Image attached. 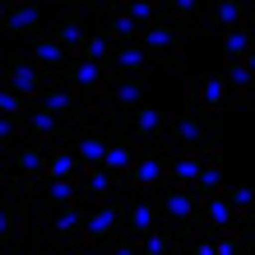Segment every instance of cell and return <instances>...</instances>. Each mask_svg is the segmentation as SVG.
<instances>
[{
	"instance_id": "26",
	"label": "cell",
	"mask_w": 255,
	"mask_h": 255,
	"mask_svg": "<svg viewBox=\"0 0 255 255\" xmlns=\"http://www.w3.org/2000/svg\"><path fill=\"white\" fill-rule=\"evenodd\" d=\"M79 172H84V158H79V153H74V148H70V144L61 139V144L51 148L47 176H51V181H79Z\"/></svg>"
},
{
	"instance_id": "17",
	"label": "cell",
	"mask_w": 255,
	"mask_h": 255,
	"mask_svg": "<svg viewBox=\"0 0 255 255\" xmlns=\"http://www.w3.org/2000/svg\"><path fill=\"white\" fill-rule=\"evenodd\" d=\"M251 23V5H237V0H218V5H204V19H200V33H232V28H246Z\"/></svg>"
},
{
	"instance_id": "6",
	"label": "cell",
	"mask_w": 255,
	"mask_h": 255,
	"mask_svg": "<svg viewBox=\"0 0 255 255\" xmlns=\"http://www.w3.org/2000/svg\"><path fill=\"white\" fill-rule=\"evenodd\" d=\"M126 232V195L116 200H102V204H88V223H84V237L93 251H107L112 237Z\"/></svg>"
},
{
	"instance_id": "20",
	"label": "cell",
	"mask_w": 255,
	"mask_h": 255,
	"mask_svg": "<svg viewBox=\"0 0 255 255\" xmlns=\"http://www.w3.org/2000/svg\"><path fill=\"white\" fill-rule=\"evenodd\" d=\"M158 204H162V223H172V228H190L200 218V195L195 190H167Z\"/></svg>"
},
{
	"instance_id": "16",
	"label": "cell",
	"mask_w": 255,
	"mask_h": 255,
	"mask_svg": "<svg viewBox=\"0 0 255 255\" xmlns=\"http://www.w3.org/2000/svg\"><path fill=\"white\" fill-rule=\"evenodd\" d=\"M204 167V148H172L167 153V190H195Z\"/></svg>"
},
{
	"instance_id": "36",
	"label": "cell",
	"mask_w": 255,
	"mask_h": 255,
	"mask_svg": "<svg viewBox=\"0 0 255 255\" xmlns=\"http://www.w3.org/2000/svg\"><path fill=\"white\" fill-rule=\"evenodd\" d=\"M5 255H37V251H5Z\"/></svg>"
},
{
	"instance_id": "23",
	"label": "cell",
	"mask_w": 255,
	"mask_h": 255,
	"mask_svg": "<svg viewBox=\"0 0 255 255\" xmlns=\"http://www.w3.org/2000/svg\"><path fill=\"white\" fill-rule=\"evenodd\" d=\"M139 255H186V232L172 228V223H162V228H153L139 242Z\"/></svg>"
},
{
	"instance_id": "33",
	"label": "cell",
	"mask_w": 255,
	"mask_h": 255,
	"mask_svg": "<svg viewBox=\"0 0 255 255\" xmlns=\"http://www.w3.org/2000/svg\"><path fill=\"white\" fill-rule=\"evenodd\" d=\"M218 195L228 204H237V209H255V186H223Z\"/></svg>"
},
{
	"instance_id": "28",
	"label": "cell",
	"mask_w": 255,
	"mask_h": 255,
	"mask_svg": "<svg viewBox=\"0 0 255 255\" xmlns=\"http://www.w3.org/2000/svg\"><path fill=\"white\" fill-rule=\"evenodd\" d=\"M134 162H139V139H130V134H116V144H112V153H107V172L126 181V172L134 167Z\"/></svg>"
},
{
	"instance_id": "31",
	"label": "cell",
	"mask_w": 255,
	"mask_h": 255,
	"mask_svg": "<svg viewBox=\"0 0 255 255\" xmlns=\"http://www.w3.org/2000/svg\"><path fill=\"white\" fill-rule=\"evenodd\" d=\"M116 5H121V14H130L139 28H148V23L162 19V5H153V0H116Z\"/></svg>"
},
{
	"instance_id": "3",
	"label": "cell",
	"mask_w": 255,
	"mask_h": 255,
	"mask_svg": "<svg viewBox=\"0 0 255 255\" xmlns=\"http://www.w3.org/2000/svg\"><path fill=\"white\" fill-rule=\"evenodd\" d=\"M181 84H186V93H190V107L209 116V121H218L223 112H232V107H242V98L232 93V84L223 79V74H181Z\"/></svg>"
},
{
	"instance_id": "30",
	"label": "cell",
	"mask_w": 255,
	"mask_h": 255,
	"mask_svg": "<svg viewBox=\"0 0 255 255\" xmlns=\"http://www.w3.org/2000/svg\"><path fill=\"white\" fill-rule=\"evenodd\" d=\"M251 51H255L251 23H246V28H232V33H223V61H246Z\"/></svg>"
},
{
	"instance_id": "9",
	"label": "cell",
	"mask_w": 255,
	"mask_h": 255,
	"mask_svg": "<svg viewBox=\"0 0 255 255\" xmlns=\"http://www.w3.org/2000/svg\"><path fill=\"white\" fill-rule=\"evenodd\" d=\"M5 88H14V93L28 98V102H42V93L51 88V74L42 70V65H33L28 56L14 51L9 61H5Z\"/></svg>"
},
{
	"instance_id": "1",
	"label": "cell",
	"mask_w": 255,
	"mask_h": 255,
	"mask_svg": "<svg viewBox=\"0 0 255 255\" xmlns=\"http://www.w3.org/2000/svg\"><path fill=\"white\" fill-rule=\"evenodd\" d=\"M84 223H88V204H65L56 214L37 218L33 228V251L37 255H98L84 237Z\"/></svg>"
},
{
	"instance_id": "8",
	"label": "cell",
	"mask_w": 255,
	"mask_h": 255,
	"mask_svg": "<svg viewBox=\"0 0 255 255\" xmlns=\"http://www.w3.org/2000/svg\"><path fill=\"white\" fill-rule=\"evenodd\" d=\"M214 139H218V121L200 116L195 107L176 112L172 126H167V144H172V148H204V144H214Z\"/></svg>"
},
{
	"instance_id": "34",
	"label": "cell",
	"mask_w": 255,
	"mask_h": 255,
	"mask_svg": "<svg viewBox=\"0 0 255 255\" xmlns=\"http://www.w3.org/2000/svg\"><path fill=\"white\" fill-rule=\"evenodd\" d=\"M107 255H139V242H134V237H112V242H107Z\"/></svg>"
},
{
	"instance_id": "13",
	"label": "cell",
	"mask_w": 255,
	"mask_h": 255,
	"mask_svg": "<svg viewBox=\"0 0 255 255\" xmlns=\"http://www.w3.org/2000/svg\"><path fill=\"white\" fill-rule=\"evenodd\" d=\"M0 28H5V37H37V33H47V14L37 5L9 0V5L0 9Z\"/></svg>"
},
{
	"instance_id": "12",
	"label": "cell",
	"mask_w": 255,
	"mask_h": 255,
	"mask_svg": "<svg viewBox=\"0 0 255 255\" xmlns=\"http://www.w3.org/2000/svg\"><path fill=\"white\" fill-rule=\"evenodd\" d=\"M153 228H162V204L153 195H126V237L144 242Z\"/></svg>"
},
{
	"instance_id": "14",
	"label": "cell",
	"mask_w": 255,
	"mask_h": 255,
	"mask_svg": "<svg viewBox=\"0 0 255 255\" xmlns=\"http://www.w3.org/2000/svg\"><path fill=\"white\" fill-rule=\"evenodd\" d=\"M28 61H33V65H42V70L51 74V79H65V70H70V61H74V56H70L56 37H51V28H47V33L28 37Z\"/></svg>"
},
{
	"instance_id": "10",
	"label": "cell",
	"mask_w": 255,
	"mask_h": 255,
	"mask_svg": "<svg viewBox=\"0 0 255 255\" xmlns=\"http://www.w3.org/2000/svg\"><path fill=\"white\" fill-rule=\"evenodd\" d=\"M107 79H116V74L102 70V65H93V61H79V56H74L70 70H65V84H70L84 102H107V98H112V93H107Z\"/></svg>"
},
{
	"instance_id": "21",
	"label": "cell",
	"mask_w": 255,
	"mask_h": 255,
	"mask_svg": "<svg viewBox=\"0 0 255 255\" xmlns=\"http://www.w3.org/2000/svg\"><path fill=\"white\" fill-rule=\"evenodd\" d=\"M153 70H158V61L148 56L144 42H126V47H116V74H130V79H148Z\"/></svg>"
},
{
	"instance_id": "7",
	"label": "cell",
	"mask_w": 255,
	"mask_h": 255,
	"mask_svg": "<svg viewBox=\"0 0 255 255\" xmlns=\"http://www.w3.org/2000/svg\"><path fill=\"white\" fill-rule=\"evenodd\" d=\"M65 144L84 158V167H107V153H112V144H116V130L102 126V121H84V126H74L65 134Z\"/></svg>"
},
{
	"instance_id": "35",
	"label": "cell",
	"mask_w": 255,
	"mask_h": 255,
	"mask_svg": "<svg viewBox=\"0 0 255 255\" xmlns=\"http://www.w3.org/2000/svg\"><path fill=\"white\" fill-rule=\"evenodd\" d=\"M246 70H251V79H255V51H251V56H246Z\"/></svg>"
},
{
	"instance_id": "24",
	"label": "cell",
	"mask_w": 255,
	"mask_h": 255,
	"mask_svg": "<svg viewBox=\"0 0 255 255\" xmlns=\"http://www.w3.org/2000/svg\"><path fill=\"white\" fill-rule=\"evenodd\" d=\"M70 130H74V126H65L61 116H51L47 107H33V112H28V134H33L37 144H61Z\"/></svg>"
},
{
	"instance_id": "32",
	"label": "cell",
	"mask_w": 255,
	"mask_h": 255,
	"mask_svg": "<svg viewBox=\"0 0 255 255\" xmlns=\"http://www.w3.org/2000/svg\"><path fill=\"white\" fill-rule=\"evenodd\" d=\"M28 112H33V102L19 98L14 88H5V93H0V121H28Z\"/></svg>"
},
{
	"instance_id": "18",
	"label": "cell",
	"mask_w": 255,
	"mask_h": 255,
	"mask_svg": "<svg viewBox=\"0 0 255 255\" xmlns=\"http://www.w3.org/2000/svg\"><path fill=\"white\" fill-rule=\"evenodd\" d=\"M51 37L61 42L70 56H79V47L93 37V28L84 23V14H74L70 5H61V9H56V19H51Z\"/></svg>"
},
{
	"instance_id": "37",
	"label": "cell",
	"mask_w": 255,
	"mask_h": 255,
	"mask_svg": "<svg viewBox=\"0 0 255 255\" xmlns=\"http://www.w3.org/2000/svg\"><path fill=\"white\" fill-rule=\"evenodd\" d=\"M251 107H255V93H251Z\"/></svg>"
},
{
	"instance_id": "25",
	"label": "cell",
	"mask_w": 255,
	"mask_h": 255,
	"mask_svg": "<svg viewBox=\"0 0 255 255\" xmlns=\"http://www.w3.org/2000/svg\"><path fill=\"white\" fill-rule=\"evenodd\" d=\"M112 107L121 112V121H126L130 112H139V107H144V79L116 74V79H112Z\"/></svg>"
},
{
	"instance_id": "11",
	"label": "cell",
	"mask_w": 255,
	"mask_h": 255,
	"mask_svg": "<svg viewBox=\"0 0 255 255\" xmlns=\"http://www.w3.org/2000/svg\"><path fill=\"white\" fill-rule=\"evenodd\" d=\"M28 228H37V204L19 200V195H5V214H0V242H5V251L19 246V237Z\"/></svg>"
},
{
	"instance_id": "4",
	"label": "cell",
	"mask_w": 255,
	"mask_h": 255,
	"mask_svg": "<svg viewBox=\"0 0 255 255\" xmlns=\"http://www.w3.org/2000/svg\"><path fill=\"white\" fill-rule=\"evenodd\" d=\"M144 47L148 56L158 61V70H176V74H186V28H176L167 19H158V23H148L144 28Z\"/></svg>"
},
{
	"instance_id": "5",
	"label": "cell",
	"mask_w": 255,
	"mask_h": 255,
	"mask_svg": "<svg viewBox=\"0 0 255 255\" xmlns=\"http://www.w3.org/2000/svg\"><path fill=\"white\" fill-rule=\"evenodd\" d=\"M186 255H255V232L246 228H218L186 237Z\"/></svg>"
},
{
	"instance_id": "2",
	"label": "cell",
	"mask_w": 255,
	"mask_h": 255,
	"mask_svg": "<svg viewBox=\"0 0 255 255\" xmlns=\"http://www.w3.org/2000/svg\"><path fill=\"white\" fill-rule=\"evenodd\" d=\"M167 153H172L167 139L139 144V162L126 172L121 195H153V190H167Z\"/></svg>"
},
{
	"instance_id": "27",
	"label": "cell",
	"mask_w": 255,
	"mask_h": 255,
	"mask_svg": "<svg viewBox=\"0 0 255 255\" xmlns=\"http://www.w3.org/2000/svg\"><path fill=\"white\" fill-rule=\"evenodd\" d=\"M65 204H79V181H47V190L37 200V218H47V214H56Z\"/></svg>"
},
{
	"instance_id": "19",
	"label": "cell",
	"mask_w": 255,
	"mask_h": 255,
	"mask_svg": "<svg viewBox=\"0 0 255 255\" xmlns=\"http://www.w3.org/2000/svg\"><path fill=\"white\" fill-rule=\"evenodd\" d=\"M121 195V176H112L107 167H84L79 172V200L84 204H102Z\"/></svg>"
},
{
	"instance_id": "15",
	"label": "cell",
	"mask_w": 255,
	"mask_h": 255,
	"mask_svg": "<svg viewBox=\"0 0 255 255\" xmlns=\"http://www.w3.org/2000/svg\"><path fill=\"white\" fill-rule=\"evenodd\" d=\"M126 134L130 139H139V144H153V139H167V126H172V116L162 112V107H153V102H144L139 112H130L126 116Z\"/></svg>"
},
{
	"instance_id": "22",
	"label": "cell",
	"mask_w": 255,
	"mask_h": 255,
	"mask_svg": "<svg viewBox=\"0 0 255 255\" xmlns=\"http://www.w3.org/2000/svg\"><path fill=\"white\" fill-rule=\"evenodd\" d=\"M223 186V148H218V139L214 144H204V167H200V181H195V195L200 200H209V195H218Z\"/></svg>"
},
{
	"instance_id": "29",
	"label": "cell",
	"mask_w": 255,
	"mask_h": 255,
	"mask_svg": "<svg viewBox=\"0 0 255 255\" xmlns=\"http://www.w3.org/2000/svg\"><path fill=\"white\" fill-rule=\"evenodd\" d=\"M162 19L190 33V28H200V19H204V5H200V0H172V5H162Z\"/></svg>"
}]
</instances>
